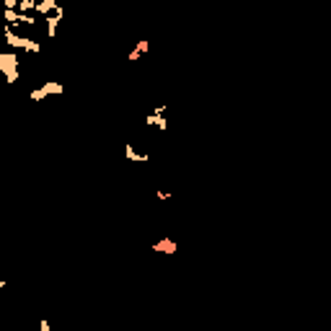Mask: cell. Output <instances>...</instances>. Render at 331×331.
<instances>
[{
	"mask_svg": "<svg viewBox=\"0 0 331 331\" xmlns=\"http://www.w3.org/2000/svg\"><path fill=\"white\" fill-rule=\"evenodd\" d=\"M3 44L10 49H21V52H26V54H39L42 52V44L39 42H34L29 37H24V34H16L13 26L10 24H3Z\"/></svg>",
	"mask_w": 331,
	"mask_h": 331,
	"instance_id": "obj_1",
	"label": "cell"
},
{
	"mask_svg": "<svg viewBox=\"0 0 331 331\" xmlns=\"http://www.w3.org/2000/svg\"><path fill=\"white\" fill-rule=\"evenodd\" d=\"M0 75L5 78V83H16L21 75V57L16 54V49H0Z\"/></svg>",
	"mask_w": 331,
	"mask_h": 331,
	"instance_id": "obj_2",
	"label": "cell"
},
{
	"mask_svg": "<svg viewBox=\"0 0 331 331\" xmlns=\"http://www.w3.org/2000/svg\"><path fill=\"white\" fill-rule=\"evenodd\" d=\"M62 94V83H57V81H47V83H42L39 88H34L29 98L34 101V104H39V101H44L47 96H60Z\"/></svg>",
	"mask_w": 331,
	"mask_h": 331,
	"instance_id": "obj_3",
	"label": "cell"
},
{
	"mask_svg": "<svg viewBox=\"0 0 331 331\" xmlns=\"http://www.w3.org/2000/svg\"><path fill=\"white\" fill-rule=\"evenodd\" d=\"M3 21H8L10 26H34L37 18L29 16V13H21L16 8H3Z\"/></svg>",
	"mask_w": 331,
	"mask_h": 331,
	"instance_id": "obj_4",
	"label": "cell"
},
{
	"mask_svg": "<svg viewBox=\"0 0 331 331\" xmlns=\"http://www.w3.org/2000/svg\"><path fill=\"white\" fill-rule=\"evenodd\" d=\"M44 21H47V37L54 39L57 37V29H60V21H62V5H57L49 16H44Z\"/></svg>",
	"mask_w": 331,
	"mask_h": 331,
	"instance_id": "obj_5",
	"label": "cell"
},
{
	"mask_svg": "<svg viewBox=\"0 0 331 331\" xmlns=\"http://www.w3.org/2000/svg\"><path fill=\"white\" fill-rule=\"evenodd\" d=\"M153 251H155V254H176V251H179V243L174 241V238H158V241L150 246Z\"/></svg>",
	"mask_w": 331,
	"mask_h": 331,
	"instance_id": "obj_6",
	"label": "cell"
},
{
	"mask_svg": "<svg viewBox=\"0 0 331 331\" xmlns=\"http://www.w3.org/2000/svg\"><path fill=\"white\" fill-rule=\"evenodd\" d=\"M166 114H155V111H150V114H145V127H155V130H161V132H166Z\"/></svg>",
	"mask_w": 331,
	"mask_h": 331,
	"instance_id": "obj_7",
	"label": "cell"
},
{
	"mask_svg": "<svg viewBox=\"0 0 331 331\" xmlns=\"http://www.w3.org/2000/svg\"><path fill=\"white\" fill-rule=\"evenodd\" d=\"M124 158H127L130 163H147V161H150V155H147V153H138V150H135V145H124Z\"/></svg>",
	"mask_w": 331,
	"mask_h": 331,
	"instance_id": "obj_8",
	"label": "cell"
},
{
	"mask_svg": "<svg viewBox=\"0 0 331 331\" xmlns=\"http://www.w3.org/2000/svg\"><path fill=\"white\" fill-rule=\"evenodd\" d=\"M147 52H150V42H138V44H135V47H132V52L127 54V62H138L140 60V57L142 54H147Z\"/></svg>",
	"mask_w": 331,
	"mask_h": 331,
	"instance_id": "obj_9",
	"label": "cell"
},
{
	"mask_svg": "<svg viewBox=\"0 0 331 331\" xmlns=\"http://www.w3.org/2000/svg\"><path fill=\"white\" fill-rule=\"evenodd\" d=\"M57 5H60V0H37V5H34V13H39V16H49Z\"/></svg>",
	"mask_w": 331,
	"mask_h": 331,
	"instance_id": "obj_10",
	"label": "cell"
},
{
	"mask_svg": "<svg viewBox=\"0 0 331 331\" xmlns=\"http://www.w3.org/2000/svg\"><path fill=\"white\" fill-rule=\"evenodd\" d=\"M34 5H37V0H16V10H21V13L34 10Z\"/></svg>",
	"mask_w": 331,
	"mask_h": 331,
	"instance_id": "obj_11",
	"label": "cell"
},
{
	"mask_svg": "<svg viewBox=\"0 0 331 331\" xmlns=\"http://www.w3.org/2000/svg\"><path fill=\"white\" fill-rule=\"evenodd\" d=\"M155 197H158V199H166V202H168V199H171V191H163V189H158V191H155Z\"/></svg>",
	"mask_w": 331,
	"mask_h": 331,
	"instance_id": "obj_12",
	"label": "cell"
},
{
	"mask_svg": "<svg viewBox=\"0 0 331 331\" xmlns=\"http://www.w3.org/2000/svg\"><path fill=\"white\" fill-rule=\"evenodd\" d=\"M39 329L42 331H49V321H47V318H42V321H39Z\"/></svg>",
	"mask_w": 331,
	"mask_h": 331,
	"instance_id": "obj_13",
	"label": "cell"
},
{
	"mask_svg": "<svg viewBox=\"0 0 331 331\" xmlns=\"http://www.w3.org/2000/svg\"><path fill=\"white\" fill-rule=\"evenodd\" d=\"M3 8H16V0H3Z\"/></svg>",
	"mask_w": 331,
	"mask_h": 331,
	"instance_id": "obj_14",
	"label": "cell"
},
{
	"mask_svg": "<svg viewBox=\"0 0 331 331\" xmlns=\"http://www.w3.org/2000/svg\"><path fill=\"white\" fill-rule=\"evenodd\" d=\"M5 287V280H0V290H3Z\"/></svg>",
	"mask_w": 331,
	"mask_h": 331,
	"instance_id": "obj_15",
	"label": "cell"
}]
</instances>
